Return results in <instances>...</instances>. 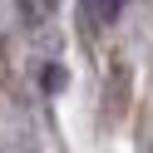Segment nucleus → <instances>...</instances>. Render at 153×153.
<instances>
[{
	"label": "nucleus",
	"instance_id": "nucleus-1",
	"mask_svg": "<svg viewBox=\"0 0 153 153\" xmlns=\"http://www.w3.org/2000/svg\"><path fill=\"white\" fill-rule=\"evenodd\" d=\"M84 5H89V15H94V20H114V0H84Z\"/></svg>",
	"mask_w": 153,
	"mask_h": 153
}]
</instances>
